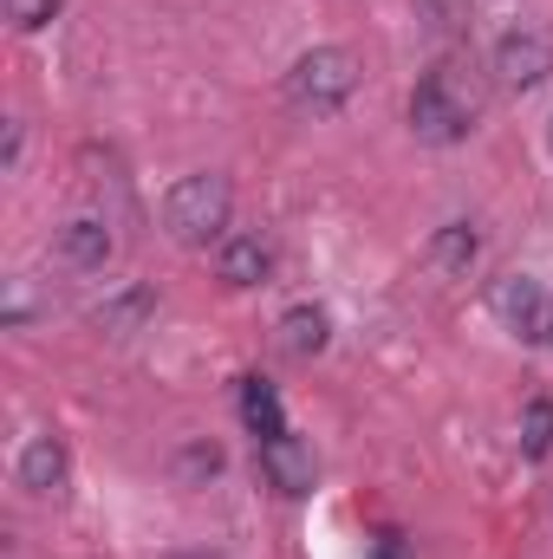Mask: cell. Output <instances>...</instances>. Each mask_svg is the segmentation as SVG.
<instances>
[{"label":"cell","instance_id":"cell-1","mask_svg":"<svg viewBox=\"0 0 553 559\" xmlns=\"http://www.w3.org/2000/svg\"><path fill=\"white\" fill-rule=\"evenodd\" d=\"M482 118V79L462 59H436L411 92V131L423 143H462Z\"/></svg>","mask_w":553,"mask_h":559},{"label":"cell","instance_id":"cell-2","mask_svg":"<svg viewBox=\"0 0 553 559\" xmlns=\"http://www.w3.org/2000/svg\"><path fill=\"white\" fill-rule=\"evenodd\" d=\"M228 209H235V189H228V176H215V169H196V176H183V182L163 195V228H169L176 241L202 248V241H215V235L228 228Z\"/></svg>","mask_w":553,"mask_h":559},{"label":"cell","instance_id":"cell-3","mask_svg":"<svg viewBox=\"0 0 553 559\" xmlns=\"http://www.w3.org/2000/svg\"><path fill=\"white\" fill-rule=\"evenodd\" d=\"M352 92H358V52H352V46H313V52H299L293 72H286V98H293L299 111H313V118L339 111Z\"/></svg>","mask_w":553,"mask_h":559},{"label":"cell","instance_id":"cell-4","mask_svg":"<svg viewBox=\"0 0 553 559\" xmlns=\"http://www.w3.org/2000/svg\"><path fill=\"white\" fill-rule=\"evenodd\" d=\"M489 306H495V319H502L508 332H521V338H548L553 299L541 293V280L534 274H502L495 286H489Z\"/></svg>","mask_w":553,"mask_h":559},{"label":"cell","instance_id":"cell-5","mask_svg":"<svg viewBox=\"0 0 553 559\" xmlns=\"http://www.w3.org/2000/svg\"><path fill=\"white\" fill-rule=\"evenodd\" d=\"M548 72H553V39L548 33H508V39L495 46V79H502L508 92H534Z\"/></svg>","mask_w":553,"mask_h":559},{"label":"cell","instance_id":"cell-6","mask_svg":"<svg viewBox=\"0 0 553 559\" xmlns=\"http://www.w3.org/2000/svg\"><path fill=\"white\" fill-rule=\"evenodd\" d=\"M261 475H268V488L280 495H313V481H319V462H313V449L299 442V436H268L261 442Z\"/></svg>","mask_w":553,"mask_h":559},{"label":"cell","instance_id":"cell-7","mask_svg":"<svg viewBox=\"0 0 553 559\" xmlns=\"http://www.w3.org/2000/svg\"><path fill=\"white\" fill-rule=\"evenodd\" d=\"M52 261L59 267H72V274H98L105 261H111V228L105 222H66L59 235H52Z\"/></svg>","mask_w":553,"mask_h":559},{"label":"cell","instance_id":"cell-8","mask_svg":"<svg viewBox=\"0 0 553 559\" xmlns=\"http://www.w3.org/2000/svg\"><path fill=\"white\" fill-rule=\"evenodd\" d=\"M20 488L33 495H59L66 488V442L59 436H33L26 455H20Z\"/></svg>","mask_w":553,"mask_h":559},{"label":"cell","instance_id":"cell-9","mask_svg":"<svg viewBox=\"0 0 553 559\" xmlns=\"http://www.w3.org/2000/svg\"><path fill=\"white\" fill-rule=\"evenodd\" d=\"M268 267H274V254H268L261 235H228V241H222V280H228V286H261Z\"/></svg>","mask_w":553,"mask_h":559},{"label":"cell","instance_id":"cell-10","mask_svg":"<svg viewBox=\"0 0 553 559\" xmlns=\"http://www.w3.org/2000/svg\"><path fill=\"white\" fill-rule=\"evenodd\" d=\"M326 338H332V319L319 306H293L280 319V352L286 358H313V352H326Z\"/></svg>","mask_w":553,"mask_h":559},{"label":"cell","instance_id":"cell-11","mask_svg":"<svg viewBox=\"0 0 553 559\" xmlns=\"http://www.w3.org/2000/svg\"><path fill=\"white\" fill-rule=\"evenodd\" d=\"M475 228L469 222H449V228H436V241H430V267L443 280H456V274H469V261H475Z\"/></svg>","mask_w":553,"mask_h":559},{"label":"cell","instance_id":"cell-12","mask_svg":"<svg viewBox=\"0 0 553 559\" xmlns=\"http://www.w3.org/2000/svg\"><path fill=\"white\" fill-rule=\"evenodd\" d=\"M242 423L268 442V436H286V417H280V397H274V384L268 378H248L242 384Z\"/></svg>","mask_w":553,"mask_h":559},{"label":"cell","instance_id":"cell-13","mask_svg":"<svg viewBox=\"0 0 553 559\" xmlns=\"http://www.w3.org/2000/svg\"><path fill=\"white\" fill-rule=\"evenodd\" d=\"M150 306H156V299H150V286H131L125 299H111V306H98V325H105L111 338H131V332H138L143 319H150Z\"/></svg>","mask_w":553,"mask_h":559},{"label":"cell","instance_id":"cell-14","mask_svg":"<svg viewBox=\"0 0 553 559\" xmlns=\"http://www.w3.org/2000/svg\"><path fill=\"white\" fill-rule=\"evenodd\" d=\"M521 449H528L534 462L553 449V404H548V397H534V404H528V417H521Z\"/></svg>","mask_w":553,"mask_h":559},{"label":"cell","instance_id":"cell-15","mask_svg":"<svg viewBox=\"0 0 553 559\" xmlns=\"http://www.w3.org/2000/svg\"><path fill=\"white\" fill-rule=\"evenodd\" d=\"M7 13H13V26L33 33V26H46V20L59 13V0H7Z\"/></svg>","mask_w":553,"mask_h":559},{"label":"cell","instance_id":"cell-16","mask_svg":"<svg viewBox=\"0 0 553 559\" xmlns=\"http://www.w3.org/2000/svg\"><path fill=\"white\" fill-rule=\"evenodd\" d=\"M33 319V293H26V280H13L7 286V325H26Z\"/></svg>","mask_w":553,"mask_h":559},{"label":"cell","instance_id":"cell-17","mask_svg":"<svg viewBox=\"0 0 553 559\" xmlns=\"http://www.w3.org/2000/svg\"><path fill=\"white\" fill-rule=\"evenodd\" d=\"M222 468V449H189L183 455V475H215Z\"/></svg>","mask_w":553,"mask_h":559},{"label":"cell","instance_id":"cell-18","mask_svg":"<svg viewBox=\"0 0 553 559\" xmlns=\"http://www.w3.org/2000/svg\"><path fill=\"white\" fill-rule=\"evenodd\" d=\"M436 26H462V0H423Z\"/></svg>","mask_w":553,"mask_h":559},{"label":"cell","instance_id":"cell-19","mask_svg":"<svg viewBox=\"0 0 553 559\" xmlns=\"http://www.w3.org/2000/svg\"><path fill=\"white\" fill-rule=\"evenodd\" d=\"M548 338H553V312H548Z\"/></svg>","mask_w":553,"mask_h":559}]
</instances>
